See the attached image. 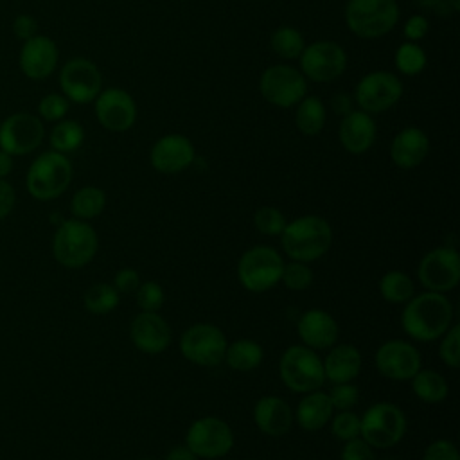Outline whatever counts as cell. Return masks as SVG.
<instances>
[{"label": "cell", "mask_w": 460, "mask_h": 460, "mask_svg": "<svg viewBox=\"0 0 460 460\" xmlns=\"http://www.w3.org/2000/svg\"><path fill=\"white\" fill-rule=\"evenodd\" d=\"M14 34L20 38V40H29L32 36H36V29H38V23L32 16L29 14H20L16 20H14Z\"/></svg>", "instance_id": "cell-49"}, {"label": "cell", "mask_w": 460, "mask_h": 460, "mask_svg": "<svg viewBox=\"0 0 460 460\" xmlns=\"http://www.w3.org/2000/svg\"><path fill=\"white\" fill-rule=\"evenodd\" d=\"M394 63L397 72H401L402 75L413 77L419 75L426 65H428V56L424 52V49L415 43V41H404L397 47L395 56H394Z\"/></svg>", "instance_id": "cell-34"}, {"label": "cell", "mask_w": 460, "mask_h": 460, "mask_svg": "<svg viewBox=\"0 0 460 460\" xmlns=\"http://www.w3.org/2000/svg\"><path fill=\"white\" fill-rule=\"evenodd\" d=\"M296 332L302 343L313 350L331 349L338 340V323L323 309H307L296 322Z\"/></svg>", "instance_id": "cell-22"}, {"label": "cell", "mask_w": 460, "mask_h": 460, "mask_svg": "<svg viewBox=\"0 0 460 460\" xmlns=\"http://www.w3.org/2000/svg\"><path fill=\"white\" fill-rule=\"evenodd\" d=\"M259 92L270 104L291 108L305 97L307 79L295 66L284 63L271 65L259 77Z\"/></svg>", "instance_id": "cell-9"}, {"label": "cell", "mask_w": 460, "mask_h": 460, "mask_svg": "<svg viewBox=\"0 0 460 460\" xmlns=\"http://www.w3.org/2000/svg\"><path fill=\"white\" fill-rule=\"evenodd\" d=\"M449 7L453 9V13H458L460 11V0H447Z\"/></svg>", "instance_id": "cell-54"}, {"label": "cell", "mask_w": 460, "mask_h": 460, "mask_svg": "<svg viewBox=\"0 0 460 460\" xmlns=\"http://www.w3.org/2000/svg\"><path fill=\"white\" fill-rule=\"evenodd\" d=\"M185 446L205 460H216L228 455L234 447V431L219 417H199L196 419L185 435Z\"/></svg>", "instance_id": "cell-11"}, {"label": "cell", "mask_w": 460, "mask_h": 460, "mask_svg": "<svg viewBox=\"0 0 460 460\" xmlns=\"http://www.w3.org/2000/svg\"><path fill=\"white\" fill-rule=\"evenodd\" d=\"M228 341L225 332L214 323H194L180 338L181 356L199 367H216L225 361Z\"/></svg>", "instance_id": "cell-10"}, {"label": "cell", "mask_w": 460, "mask_h": 460, "mask_svg": "<svg viewBox=\"0 0 460 460\" xmlns=\"http://www.w3.org/2000/svg\"><path fill=\"white\" fill-rule=\"evenodd\" d=\"M420 9L431 11L437 16H451L455 14L453 9L449 7L447 0H413Z\"/></svg>", "instance_id": "cell-50"}, {"label": "cell", "mask_w": 460, "mask_h": 460, "mask_svg": "<svg viewBox=\"0 0 460 460\" xmlns=\"http://www.w3.org/2000/svg\"><path fill=\"white\" fill-rule=\"evenodd\" d=\"M420 365L419 350L404 340H388L376 350V367L390 381H410Z\"/></svg>", "instance_id": "cell-17"}, {"label": "cell", "mask_w": 460, "mask_h": 460, "mask_svg": "<svg viewBox=\"0 0 460 460\" xmlns=\"http://www.w3.org/2000/svg\"><path fill=\"white\" fill-rule=\"evenodd\" d=\"M438 356L442 363L449 368H458L460 365V327L458 323H451V327L440 336Z\"/></svg>", "instance_id": "cell-39"}, {"label": "cell", "mask_w": 460, "mask_h": 460, "mask_svg": "<svg viewBox=\"0 0 460 460\" xmlns=\"http://www.w3.org/2000/svg\"><path fill=\"white\" fill-rule=\"evenodd\" d=\"M322 363L325 379H329L334 385L354 381L361 372L363 359L358 347L350 343H341L332 347Z\"/></svg>", "instance_id": "cell-26"}, {"label": "cell", "mask_w": 460, "mask_h": 460, "mask_svg": "<svg viewBox=\"0 0 460 460\" xmlns=\"http://www.w3.org/2000/svg\"><path fill=\"white\" fill-rule=\"evenodd\" d=\"M140 286V275L137 270L133 268H122L115 273V279H113V288L119 291V293H135L137 288Z\"/></svg>", "instance_id": "cell-47"}, {"label": "cell", "mask_w": 460, "mask_h": 460, "mask_svg": "<svg viewBox=\"0 0 460 460\" xmlns=\"http://www.w3.org/2000/svg\"><path fill=\"white\" fill-rule=\"evenodd\" d=\"M83 302H84L86 311H90L93 314H108L119 305L120 295L113 288V284L99 282L86 289Z\"/></svg>", "instance_id": "cell-36"}, {"label": "cell", "mask_w": 460, "mask_h": 460, "mask_svg": "<svg viewBox=\"0 0 460 460\" xmlns=\"http://www.w3.org/2000/svg\"><path fill=\"white\" fill-rule=\"evenodd\" d=\"M284 264L275 248L268 244L252 246L239 257L237 280L252 293H264L280 282Z\"/></svg>", "instance_id": "cell-6"}, {"label": "cell", "mask_w": 460, "mask_h": 460, "mask_svg": "<svg viewBox=\"0 0 460 460\" xmlns=\"http://www.w3.org/2000/svg\"><path fill=\"white\" fill-rule=\"evenodd\" d=\"M16 201V192L11 183H7L4 178H0V221L5 219L11 210L14 208Z\"/></svg>", "instance_id": "cell-48"}, {"label": "cell", "mask_w": 460, "mask_h": 460, "mask_svg": "<svg viewBox=\"0 0 460 460\" xmlns=\"http://www.w3.org/2000/svg\"><path fill=\"white\" fill-rule=\"evenodd\" d=\"M327 395L334 410H350L359 401V388L352 383H334Z\"/></svg>", "instance_id": "cell-42"}, {"label": "cell", "mask_w": 460, "mask_h": 460, "mask_svg": "<svg viewBox=\"0 0 460 460\" xmlns=\"http://www.w3.org/2000/svg\"><path fill=\"white\" fill-rule=\"evenodd\" d=\"M313 270L307 266V262H300V261H291L288 264H284L282 270V277L280 282L293 291H302L307 289L313 284Z\"/></svg>", "instance_id": "cell-38"}, {"label": "cell", "mask_w": 460, "mask_h": 460, "mask_svg": "<svg viewBox=\"0 0 460 460\" xmlns=\"http://www.w3.org/2000/svg\"><path fill=\"white\" fill-rule=\"evenodd\" d=\"M411 390L417 395V399L435 404L447 397L449 386L442 374L429 368H419L417 374L410 379Z\"/></svg>", "instance_id": "cell-30"}, {"label": "cell", "mask_w": 460, "mask_h": 460, "mask_svg": "<svg viewBox=\"0 0 460 460\" xmlns=\"http://www.w3.org/2000/svg\"><path fill=\"white\" fill-rule=\"evenodd\" d=\"M331 431L341 442L359 437V415L350 410L338 411L331 417Z\"/></svg>", "instance_id": "cell-40"}, {"label": "cell", "mask_w": 460, "mask_h": 460, "mask_svg": "<svg viewBox=\"0 0 460 460\" xmlns=\"http://www.w3.org/2000/svg\"><path fill=\"white\" fill-rule=\"evenodd\" d=\"M45 135V128L36 115L14 113L0 126V147L13 155H27L34 151Z\"/></svg>", "instance_id": "cell-18"}, {"label": "cell", "mask_w": 460, "mask_h": 460, "mask_svg": "<svg viewBox=\"0 0 460 460\" xmlns=\"http://www.w3.org/2000/svg\"><path fill=\"white\" fill-rule=\"evenodd\" d=\"M280 244L291 261L313 262L329 252L332 228L325 217L305 214L286 223L280 234Z\"/></svg>", "instance_id": "cell-2"}, {"label": "cell", "mask_w": 460, "mask_h": 460, "mask_svg": "<svg viewBox=\"0 0 460 460\" xmlns=\"http://www.w3.org/2000/svg\"><path fill=\"white\" fill-rule=\"evenodd\" d=\"M135 298H137V305L142 311H158L164 305L165 295L158 282L147 280V282H140V286L135 291Z\"/></svg>", "instance_id": "cell-41"}, {"label": "cell", "mask_w": 460, "mask_h": 460, "mask_svg": "<svg viewBox=\"0 0 460 460\" xmlns=\"http://www.w3.org/2000/svg\"><path fill=\"white\" fill-rule=\"evenodd\" d=\"M194 158V144L181 133H169L160 137L149 151V162L153 169L162 174L181 172L192 165Z\"/></svg>", "instance_id": "cell-19"}, {"label": "cell", "mask_w": 460, "mask_h": 460, "mask_svg": "<svg viewBox=\"0 0 460 460\" xmlns=\"http://www.w3.org/2000/svg\"><path fill=\"white\" fill-rule=\"evenodd\" d=\"M58 47L47 36L29 38L20 52L22 72L31 79L49 77L58 65Z\"/></svg>", "instance_id": "cell-23"}, {"label": "cell", "mask_w": 460, "mask_h": 460, "mask_svg": "<svg viewBox=\"0 0 460 460\" xmlns=\"http://www.w3.org/2000/svg\"><path fill=\"white\" fill-rule=\"evenodd\" d=\"M428 31H429V22L422 14H411L402 25V34H404L406 41H415L417 43L422 38H426Z\"/></svg>", "instance_id": "cell-46"}, {"label": "cell", "mask_w": 460, "mask_h": 460, "mask_svg": "<svg viewBox=\"0 0 460 460\" xmlns=\"http://www.w3.org/2000/svg\"><path fill=\"white\" fill-rule=\"evenodd\" d=\"M140 460H153V458H140Z\"/></svg>", "instance_id": "cell-55"}, {"label": "cell", "mask_w": 460, "mask_h": 460, "mask_svg": "<svg viewBox=\"0 0 460 460\" xmlns=\"http://www.w3.org/2000/svg\"><path fill=\"white\" fill-rule=\"evenodd\" d=\"M38 110L45 120H61L68 111V99L65 95L49 93L40 101Z\"/></svg>", "instance_id": "cell-43"}, {"label": "cell", "mask_w": 460, "mask_h": 460, "mask_svg": "<svg viewBox=\"0 0 460 460\" xmlns=\"http://www.w3.org/2000/svg\"><path fill=\"white\" fill-rule=\"evenodd\" d=\"M279 376L284 386L296 394H307L318 390L323 381V363L316 350L305 345L288 347L279 361Z\"/></svg>", "instance_id": "cell-8"}, {"label": "cell", "mask_w": 460, "mask_h": 460, "mask_svg": "<svg viewBox=\"0 0 460 460\" xmlns=\"http://www.w3.org/2000/svg\"><path fill=\"white\" fill-rule=\"evenodd\" d=\"M129 338L140 352L155 356L171 345V327L158 311H140L129 325Z\"/></svg>", "instance_id": "cell-20"}, {"label": "cell", "mask_w": 460, "mask_h": 460, "mask_svg": "<svg viewBox=\"0 0 460 460\" xmlns=\"http://www.w3.org/2000/svg\"><path fill=\"white\" fill-rule=\"evenodd\" d=\"M165 460H198V456L187 446H176L165 455Z\"/></svg>", "instance_id": "cell-52"}, {"label": "cell", "mask_w": 460, "mask_h": 460, "mask_svg": "<svg viewBox=\"0 0 460 460\" xmlns=\"http://www.w3.org/2000/svg\"><path fill=\"white\" fill-rule=\"evenodd\" d=\"M84 140V129L75 120H59L50 131V146L58 153H70L81 147Z\"/></svg>", "instance_id": "cell-35"}, {"label": "cell", "mask_w": 460, "mask_h": 460, "mask_svg": "<svg viewBox=\"0 0 460 460\" xmlns=\"http://www.w3.org/2000/svg\"><path fill=\"white\" fill-rule=\"evenodd\" d=\"M106 207V194L102 189L93 187V185H86L81 187L70 201V212L75 219H93L97 217Z\"/></svg>", "instance_id": "cell-31"}, {"label": "cell", "mask_w": 460, "mask_h": 460, "mask_svg": "<svg viewBox=\"0 0 460 460\" xmlns=\"http://www.w3.org/2000/svg\"><path fill=\"white\" fill-rule=\"evenodd\" d=\"M332 413H334V408L329 401V395L318 388V390L307 392L298 401L296 410L293 413V419L298 422V426L302 429L318 431L325 424H329Z\"/></svg>", "instance_id": "cell-27"}, {"label": "cell", "mask_w": 460, "mask_h": 460, "mask_svg": "<svg viewBox=\"0 0 460 460\" xmlns=\"http://www.w3.org/2000/svg\"><path fill=\"white\" fill-rule=\"evenodd\" d=\"M453 323V305L444 293L422 291L404 302L402 331L417 341L438 340Z\"/></svg>", "instance_id": "cell-1"}, {"label": "cell", "mask_w": 460, "mask_h": 460, "mask_svg": "<svg viewBox=\"0 0 460 460\" xmlns=\"http://www.w3.org/2000/svg\"><path fill=\"white\" fill-rule=\"evenodd\" d=\"M429 153L428 135L417 128H402L390 144V158L399 169H415L424 162Z\"/></svg>", "instance_id": "cell-24"}, {"label": "cell", "mask_w": 460, "mask_h": 460, "mask_svg": "<svg viewBox=\"0 0 460 460\" xmlns=\"http://www.w3.org/2000/svg\"><path fill=\"white\" fill-rule=\"evenodd\" d=\"M325 120H327V110L320 97L305 95L296 104L295 126L302 135H307V137L318 135L323 129Z\"/></svg>", "instance_id": "cell-29"}, {"label": "cell", "mask_w": 460, "mask_h": 460, "mask_svg": "<svg viewBox=\"0 0 460 460\" xmlns=\"http://www.w3.org/2000/svg\"><path fill=\"white\" fill-rule=\"evenodd\" d=\"M377 137V126L370 113L363 110H352L341 117L338 126V138L345 151L350 155L367 153Z\"/></svg>", "instance_id": "cell-21"}, {"label": "cell", "mask_w": 460, "mask_h": 460, "mask_svg": "<svg viewBox=\"0 0 460 460\" xmlns=\"http://www.w3.org/2000/svg\"><path fill=\"white\" fill-rule=\"evenodd\" d=\"M72 181V164L58 151L40 155L27 171V190L40 201L59 198Z\"/></svg>", "instance_id": "cell-5"}, {"label": "cell", "mask_w": 460, "mask_h": 460, "mask_svg": "<svg viewBox=\"0 0 460 460\" xmlns=\"http://www.w3.org/2000/svg\"><path fill=\"white\" fill-rule=\"evenodd\" d=\"M422 460H460L458 449L451 440L437 438L422 453Z\"/></svg>", "instance_id": "cell-44"}, {"label": "cell", "mask_w": 460, "mask_h": 460, "mask_svg": "<svg viewBox=\"0 0 460 460\" xmlns=\"http://www.w3.org/2000/svg\"><path fill=\"white\" fill-rule=\"evenodd\" d=\"M402 97V83L401 79L386 70H374L365 74L356 88L352 101L359 106V110L374 115L383 113L394 108Z\"/></svg>", "instance_id": "cell-12"}, {"label": "cell", "mask_w": 460, "mask_h": 460, "mask_svg": "<svg viewBox=\"0 0 460 460\" xmlns=\"http://www.w3.org/2000/svg\"><path fill=\"white\" fill-rule=\"evenodd\" d=\"M345 23L352 34L374 40L388 34L399 22L395 0H347Z\"/></svg>", "instance_id": "cell-4"}, {"label": "cell", "mask_w": 460, "mask_h": 460, "mask_svg": "<svg viewBox=\"0 0 460 460\" xmlns=\"http://www.w3.org/2000/svg\"><path fill=\"white\" fill-rule=\"evenodd\" d=\"M270 47L282 59H298L305 47V40L298 29L280 25L273 31L270 38Z\"/></svg>", "instance_id": "cell-33"}, {"label": "cell", "mask_w": 460, "mask_h": 460, "mask_svg": "<svg viewBox=\"0 0 460 460\" xmlns=\"http://www.w3.org/2000/svg\"><path fill=\"white\" fill-rule=\"evenodd\" d=\"M332 104V110L338 113V115H347L349 111H352V97L347 95V93H336L331 101Z\"/></svg>", "instance_id": "cell-51"}, {"label": "cell", "mask_w": 460, "mask_h": 460, "mask_svg": "<svg viewBox=\"0 0 460 460\" xmlns=\"http://www.w3.org/2000/svg\"><path fill=\"white\" fill-rule=\"evenodd\" d=\"M59 84L68 101L86 104L99 95L102 75L93 61L86 58H74L63 65L59 72Z\"/></svg>", "instance_id": "cell-15"}, {"label": "cell", "mask_w": 460, "mask_h": 460, "mask_svg": "<svg viewBox=\"0 0 460 460\" xmlns=\"http://www.w3.org/2000/svg\"><path fill=\"white\" fill-rule=\"evenodd\" d=\"M406 415L394 402H376L359 417V437L376 449H388L402 440L406 433Z\"/></svg>", "instance_id": "cell-7"}, {"label": "cell", "mask_w": 460, "mask_h": 460, "mask_svg": "<svg viewBox=\"0 0 460 460\" xmlns=\"http://www.w3.org/2000/svg\"><path fill=\"white\" fill-rule=\"evenodd\" d=\"M264 358V349L261 343L250 338H239L228 343L225 352L226 365L235 372H252L255 370Z\"/></svg>", "instance_id": "cell-28"}, {"label": "cell", "mask_w": 460, "mask_h": 460, "mask_svg": "<svg viewBox=\"0 0 460 460\" xmlns=\"http://www.w3.org/2000/svg\"><path fill=\"white\" fill-rule=\"evenodd\" d=\"M379 293L390 304H404L415 295V284L408 273L392 270L379 279Z\"/></svg>", "instance_id": "cell-32"}, {"label": "cell", "mask_w": 460, "mask_h": 460, "mask_svg": "<svg viewBox=\"0 0 460 460\" xmlns=\"http://www.w3.org/2000/svg\"><path fill=\"white\" fill-rule=\"evenodd\" d=\"M95 101V115L99 124L113 133H124L133 128L137 120V104L129 92L124 88L101 90Z\"/></svg>", "instance_id": "cell-16"}, {"label": "cell", "mask_w": 460, "mask_h": 460, "mask_svg": "<svg viewBox=\"0 0 460 460\" xmlns=\"http://www.w3.org/2000/svg\"><path fill=\"white\" fill-rule=\"evenodd\" d=\"M99 237L93 226L83 219L63 221L52 237L54 259L70 270L86 266L97 253Z\"/></svg>", "instance_id": "cell-3"}, {"label": "cell", "mask_w": 460, "mask_h": 460, "mask_svg": "<svg viewBox=\"0 0 460 460\" xmlns=\"http://www.w3.org/2000/svg\"><path fill=\"white\" fill-rule=\"evenodd\" d=\"M13 169V158L9 153L0 149V178H5Z\"/></svg>", "instance_id": "cell-53"}, {"label": "cell", "mask_w": 460, "mask_h": 460, "mask_svg": "<svg viewBox=\"0 0 460 460\" xmlns=\"http://www.w3.org/2000/svg\"><path fill=\"white\" fill-rule=\"evenodd\" d=\"M300 72L314 83H329L338 79L347 68L345 49L329 40H320L304 47L300 54Z\"/></svg>", "instance_id": "cell-13"}, {"label": "cell", "mask_w": 460, "mask_h": 460, "mask_svg": "<svg viewBox=\"0 0 460 460\" xmlns=\"http://www.w3.org/2000/svg\"><path fill=\"white\" fill-rule=\"evenodd\" d=\"M417 277L428 291L447 293L460 280V255L453 246H437L419 262Z\"/></svg>", "instance_id": "cell-14"}, {"label": "cell", "mask_w": 460, "mask_h": 460, "mask_svg": "<svg viewBox=\"0 0 460 460\" xmlns=\"http://www.w3.org/2000/svg\"><path fill=\"white\" fill-rule=\"evenodd\" d=\"M340 460H376L374 447L368 442H365L361 437L350 438L343 444Z\"/></svg>", "instance_id": "cell-45"}, {"label": "cell", "mask_w": 460, "mask_h": 460, "mask_svg": "<svg viewBox=\"0 0 460 460\" xmlns=\"http://www.w3.org/2000/svg\"><path fill=\"white\" fill-rule=\"evenodd\" d=\"M286 217L277 207H259L253 214V225L255 228L264 235H280L286 226Z\"/></svg>", "instance_id": "cell-37"}, {"label": "cell", "mask_w": 460, "mask_h": 460, "mask_svg": "<svg viewBox=\"0 0 460 460\" xmlns=\"http://www.w3.org/2000/svg\"><path fill=\"white\" fill-rule=\"evenodd\" d=\"M255 426L270 437H282L291 429L293 410L277 395H262L253 406Z\"/></svg>", "instance_id": "cell-25"}]
</instances>
